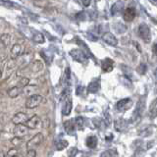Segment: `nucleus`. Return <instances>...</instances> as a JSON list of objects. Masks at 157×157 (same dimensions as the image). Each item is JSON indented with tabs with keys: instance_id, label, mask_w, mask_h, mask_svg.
I'll use <instances>...</instances> for the list:
<instances>
[{
	"instance_id": "1",
	"label": "nucleus",
	"mask_w": 157,
	"mask_h": 157,
	"mask_svg": "<svg viewBox=\"0 0 157 157\" xmlns=\"http://www.w3.org/2000/svg\"><path fill=\"white\" fill-rule=\"evenodd\" d=\"M144 108H145V100H144V97H141L139 100V102L136 103L135 112H134V114H132V122L137 123V122L140 121L142 113H144Z\"/></svg>"
},
{
	"instance_id": "2",
	"label": "nucleus",
	"mask_w": 157,
	"mask_h": 157,
	"mask_svg": "<svg viewBox=\"0 0 157 157\" xmlns=\"http://www.w3.org/2000/svg\"><path fill=\"white\" fill-rule=\"evenodd\" d=\"M44 101L43 97L40 94H33L28 97L26 100V107L29 109H33L37 106H39Z\"/></svg>"
},
{
	"instance_id": "3",
	"label": "nucleus",
	"mask_w": 157,
	"mask_h": 157,
	"mask_svg": "<svg viewBox=\"0 0 157 157\" xmlns=\"http://www.w3.org/2000/svg\"><path fill=\"white\" fill-rule=\"evenodd\" d=\"M139 34L140 38L144 40L145 43H149L151 41V32L149 27L147 26L145 23H142L139 27Z\"/></svg>"
},
{
	"instance_id": "4",
	"label": "nucleus",
	"mask_w": 157,
	"mask_h": 157,
	"mask_svg": "<svg viewBox=\"0 0 157 157\" xmlns=\"http://www.w3.org/2000/svg\"><path fill=\"white\" fill-rule=\"evenodd\" d=\"M70 55L75 61L82 63V64H86L88 61V58L86 56V54L83 52L81 49H73L70 51Z\"/></svg>"
},
{
	"instance_id": "5",
	"label": "nucleus",
	"mask_w": 157,
	"mask_h": 157,
	"mask_svg": "<svg viewBox=\"0 0 157 157\" xmlns=\"http://www.w3.org/2000/svg\"><path fill=\"white\" fill-rule=\"evenodd\" d=\"M44 140V136L41 132L34 135L31 140L27 142V148L28 149H34L40 145Z\"/></svg>"
},
{
	"instance_id": "6",
	"label": "nucleus",
	"mask_w": 157,
	"mask_h": 157,
	"mask_svg": "<svg viewBox=\"0 0 157 157\" xmlns=\"http://www.w3.org/2000/svg\"><path fill=\"white\" fill-rule=\"evenodd\" d=\"M132 106V101L131 98H124V99H121L116 103V109L120 112H125L129 110Z\"/></svg>"
},
{
	"instance_id": "7",
	"label": "nucleus",
	"mask_w": 157,
	"mask_h": 157,
	"mask_svg": "<svg viewBox=\"0 0 157 157\" xmlns=\"http://www.w3.org/2000/svg\"><path fill=\"white\" fill-rule=\"evenodd\" d=\"M26 125L29 129H31V130H36L37 129V128L41 125V119L39 118V116L37 115H33V117H31L27 121Z\"/></svg>"
},
{
	"instance_id": "8",
	"label": "nucleus",
	"mask_w": 157,
	"mask_h": 157,
	"mask_svg": "<svg viewBox=\"0 0 157 157\" xmlns=\"http://www.w3.org/2000/svg\"><path fill=\"white\" fill-rule=\"evenodd\" d=\"M29 120V117L26 113L24 112H18L16 115H14L12 118V122L15 125H25Z\"/></svg>"
},
{
	"instance_id": "9",
	"label": "nucleus",
	"mask_w": 157,
	"mask_h": 157,
	"mask_svg": "<svg viewBox=\"0 0 157 157\" xmlns=\"http://www.w3.org/2000/svg\"><path fill=\"white\" fill-rule=\"evenodd\" d=\"M76 124H75V120H67L64 122V130L67 132L69 136H75L76 134Z\"/></svg>"
},
{
	"instance_id": "10",
	"label": "nucleus",
	"mask_w": 157,
	"mask_h": 157,
	"mask_svg": "<svg viewBox=\"0 0 157 157\" xmlns=\"http://www.w3.org/2000/svg\"><path fill=\"white\" fill-rule=\"evenodd\" d=\"M23 53H24V47L20 43H16L12 46L11 51H10V55H11V59L16 60L17 58L22 56Z\"/></svg>"
},
{
	"instance_id": "11",
	"label": "nucleus",
	"mask_w": 157,
	"mask_h": 157,
	"mask_svg": "<svg viewBox=\"0 0 157 157\" xmlns=\"http://www.w3.org/2000/svg\"><path fill=\"white\" fill-rule=\"evenodd\" d=\"M29 129L26 125H16V127H15V129H14V135L15 136L23 139L24 136L29 135Z\"/></svg>"
},
{
	"instance_id": "12",
	"label": "nucleus",
	"mask_w": 157,
	"mask_h": 157,
	"mask_svg": "<svg viewBox=\"0 0 157 157\" xmlns=\"http://www.w3.org/2000/svg\"><path fill=\"white\" fill-rule=\"evenodd\" d=\"M102 38H103V40H104V42H106L107 44H109L111 46H116L118 44V39L116 38V36L109 32H107L103 34Z\"/></svg>"
},
{
	"instance_id": "13",
	"label": "nucleus",
	"mask_w": 157,
	"mask_h": 157,
	"mask_svg": "<svg viewBox=\"0 0 157 157\" xmlns=\"http://www.w3.org/2000/svg\"><path fill=\"white\" fill-rule=\"evenodd\" d=\"M128 126H129V122H128L126 119H123V118H121V119H117L114 122V127L117 132H124L128 128Z\"/></svg>"
},
{
	"instance_id": "14",
	"label": "nucleus",
	"mask_w": 157,
	"mask_h": 157,
	"mask_svg": "<svg viewBox=\"0 0 157 157\" xmlns=\"http://www.w3.org/2000/svg\"><path fill=\"white\" fill-rule=\"evenodd\" d=\"M101 67H102L103 72L109 73L113 70V68H114V61L110 58H105L101 63Z\"/></svg>"
},
{
	"instance_id": "15",
	"label": "nucleus",
	"mask_w": 157,
	"mask_h": 157,
	"mask_svg": "<svg viewBox=\"0 0 157 157\" xmlns=\"http://www.w3.org/2000/svg\"><path fill=\"white\" fill-rule=\"evenodd\" d=\"M29 71L32 73H38L43 69V64L39 60H34L32 63H29Z\"/></svg>"
},
{
	"instance_id": "16",
	"label": "nucleus",
	"mask_w": 157,
	"mask_h": 157,
	"mask_svg": "<svg viewBox=\"0 0 157 157\" xmlns=\"http://www.w3.org/2000/svg\"><path fill=\"white\" fill-rule=\"evenodd\" d=\"M123 17H124V20L126 22H132L136 17V10L134 8H132V7L127 8L124 11Z\"/></svg>"
},
{
	"instance_id": "17",
	"label": "nucleus",
	"mask_w": 157,
	"mask_h": 157,
	"mask_svg": "<svg viewBox=\"0 0 157 157\" xmlns=\"http://www.w3.org/2000/svg\"><path fill=\"white\" fill-rule=\"evenodd\" d=\"M23 90H24V88L19 87L18 86H15L11 88H9L7 93H8V96L10 98H16V97L20 96V94H22Z\"/></svg>"
},
{
	"instance_id": "18",
	"label": "nucleus",
	"mask_w": 157,
	"mask_h": 157,
	"mask_svg": "<svg viewBox=\"0 0 157 157\" xmlns=\"http://www.w3.org/2000/svg\"><path fill=\"white\" fill-rule=\"evenodd\" d=\"M72 108H73V102L70 98H68V99L65 101L63 105V108H62V114L64 116H68L71 114L72 112Z\"/></svg>"
},
{
	"instance_id": "19",
	"label": "nucleus",
	"mask_w": 157,
	"mask_h": 157,
	"mask_svg": "<svg viewBox=\"0 0 157 157\" xmlns=\"http://www.w3.org/2000/svg\"><path fill=\"white\" fill-rule=\"evenodd\" d=\"M100 88V82L98 80H94L90 82L87 86V91L90 93H96Z\"/></svg>"
},
{
	"instance_id": "20",
	"label": "nucleus",
	"mask_w": 157,
	"mask_h": 157,
	"mask_svg": "<svg viewBox=\"0 0 157 157\" xmlns=\"http://www.w3.org/2000/svg\"><path fill=\"white\" fill-rule=\"evenodd\" d=\"M0 43L2 44L4 48H7L10 45V43H11V36L9 33H3L0 36Z\"/></svg>"
},
{
	"instance_id": "21",
	"label": "nucleus",
	"mask_w": 157,
	"mask_h": 157,
	"mask_svg": "<svg viewBox=\"0 0 157 157\" xmlns=\"http://www.w3.org/2000/svg\"><path fill=\"white\" fill-rule=\"evenodd\" d=\"M149 115L151 119H154L157 117V98L151 102V104L149 106Z\"/></svg>"
},
{
	"instance_id": "22",
	"label": "nucleus",
	"mask_w": 157,
	"mask_h": 157,
	"mask_svg": "<svg viewBox=\"0 0 157 157\" xmlns=\"http://www.w3.org/2000/svg\"><path fill=\"white\" fill-rule=\"evenodd\" d=\"M86 144L88 148H91V149L95 148L97 145V137L95 136H90L86 139Z\"/></svg>"
},
{
	"instance_id": "23",
	"label": "nucleus",
	"mask_w": 157,
	"mask_h": 157,
	"mask_svg": "<svg viewBox=\"0 0 157 157\" xmlns=\"http://www.w3.org/2000/svg\"><path fill=\"white\" fill-rule=\"evenodd\" d=\"M123 6H124V5H123V3H120V2L115 3V4L112 6V8H111V14H112V15H117V14H119V13L122 11Z\"/></svg>"
},
{
	"instance_id": "24",
	"label": "nucleus",
	"mask_w": 157,
	"mask_h": 157,
	"mask_svg": "<svg viewBox=\"0 0 157 157\" xmlns=\"http://www.w3.org/2000/svg\"><path fill=\"white\" fill-rule=\"evenodd\" d=\"M75 124H76L77 129H78V130L82 129V128L85 127V124H86L85 118L82 117V116L76 117V118H75Z\"/></svg>"
},
{
	"instance_id": "25",
	"label": "nucleus",
	"mask_w": 157,
	"mask_h": 157,
	"mask_svg": "<svg viewBox=\"0 0 157 157\" xmlns=\"http://www.w3.org/2000/svg\"><path fill=\"white\" fill-rule=\"evenodd\" d=\"M68 141L65 140H59L55 142V146H56V149L57 150H63L65 149L66 147L68 146Z\"/></svg>"
},
{
	"instance_id": "26",
	"label": "nucleus",
	"mask_w": 157,
	"mask_h": 157,
	"mask_svg": "<svg viewBox=\"0 0 157 157\" xmlns=\"http://www.w3.org/2000/svg\"><path fill=\"white\" fill-rule=\"evenodd\" d=\"M100 157H118V152L115 149H108L100 154Z\"/></svg>"
},
{
	"instance_id": "27",
	"label": "nucleus",
	"mask_w": 157,
	"mask_h": 157,
	"mask_svg": "<svg viewBox=\"0 0 157 157\" xmlns=\"http://www.w3.org/2000/svg\"><path fill=\"white\" fill-rule=\"evenodd\" d=\"M29 78L27 77H22V78H19V81H18V86L19 87H21V88H25L26 86H29Z\"/></svg>"
},
{
	"instance_id": "28",
	"label": "nucleus",
	"mask_w": 157,
	"mask_h": 157,
	"mask_svg": "<svg viewBox=\"0 0 157 157\" xmlns=\"http://www.w3.org/2000/svg\"><path fill=\"white\" fill-rule=\"evenodd\" d=\"M33 41L36 42V43H43L44 41H45L43 34L41 33H34L33 36Z\"/></svg>"
},
{
	"instance_id": "29",
	"label": "nucleus",
	"mask_w": 157,
	"mask_h": 157,
	"mask_svg": "<svg viewBox=\"0 0 157 157\" xmlns=\"http://www.w3.org/2000/svg\"><path fill=\"white\" fill-rule=\"evenodd\" d=\"M36 90V86H26L24 88V90H23V92L25 93V94H27V95H29V96H31V95H33L32 93Z\"/></svg>"
},
{
	"instance_id": "30",
	"label": "nucleus",
	"mask_w": 157,
	"mask_h": 157,
	"mask_svg": "<svg viewBox=\"0 0 157 157\" xmlns=\"http://www.w3.org/2000/svg\"><path fill=\"white\" fill-rule=\"evenodd\" d=\"M23 142V139H21V137H18V136H15L13 137V139L11 140V144L15 146H19L20 144H21Z\"/></svg>"
},
{
	"instance_id": "31",
	"label": "nucleus",
	"mask_w": 157,
	"mask_h": 157,
	"mask_svg": "<svg viewBox=\"0 0 157 157\" xmlns=\"http://www.w3.org/2000/svg\"><path fill=\"white\" fill-rule=\"evenodd\" d=\"M136 71L139 72V73L140 74V75H144L145 72H146V66H145V64L141 63L139 67H137Z\"/></svg>"
},
{
	"instance_id": "32",
	"label": "nucleus",
	"mask_w": 157,
	"mask_h": 157,
	"mask_svg": "<svg viewBox=\"0 0 157 157\" xmlns=\"http://www.w3.org/2000/svg\"><path fill=\"white\" fill-rule=\"evenodd\" d=\"M18 156V149L17 148H11L7 152V157H16Z\"/></svg>"
},
{
	"instance_id": "33",
	"label": "nucleus",
	"mask_w": 157,
	"mask_h": 157,
	"mask_svg": "<svg viewBox=\"0 0 157 157\" xmlns=\"http://www.w3.org/2000/svg\"><path fill=\"white\" fill-rule=\"evenodd\" d=\"M78 149L76 147H72V148L69 149L68 151V157H76V155L78 154Z\"/></svg>"
},
{
	"instance_id": "34",
	"label": "nucleus",
	"mask_w": 157,
	"mask_h": 157,
	"mask_svg": "<svg viewBox=\"0 0 157 157\" xmlns=\"http://www.w3.org/2000/svg\"><path fill=\"white\" fill-rule=\"evenodd\" d=\"M25 157H36V149H28Z\"/></svg>"
},
{
	"instance_id": "35",
	"label": "nucleus",
	"mask_w": 157,
	"mask_h": 157,
	"mask_svg": "<svg viewBox=\"0 0 157 157\" xmlns=\"http://www.w3.org/2000/svg\"><path fill=\"white\" fill-rule=\"evenodd\" d=\"M145 154V151L141 148H137L136 151H135V154H134V157H144Z\"/></svg>"
},
{
	"instance_id": "36",
	"label": "nucleus",
	"mask_w": 157,
	"mask_h": 157,
	"mask_svg": "<svg viewBox=\"0 0 157 157\" xmlns=\"http://www.w3.org/2000/svg\"><path fill=\"white\" fill-rule=\"evenodd\" d=\"M92 121H93V124H94L95 127H100V124L102 123V120H100L99 118H94Z\"/></svg>"
},
{
	"instance_id": "37",
	"label": "nucleus",
	"mask_w": 157,
	"mask_h": 157,
	"mask_svg": "<svg viewBox=\"0 0 157 157\" xmlns=\"http://www.w3.org/2000/svg\"><path fill=\"white\" fill-rule=\"evenodd\" d=\"M82 4H83V6L85 7H88L90 5V0H82Z\"/></svg>"
},
{
	"instance_id": "38",
	"label": "nucleus",
	"mask_w": 157,
	"mask_h": 157,
	"mask_svg": "<svg viewBox=\"0 0 157 157\" xmlns=\"http://www.w3.org/2000/svg\"><path fill=\"white\" fill-rule=\"evenodd\" d=\"M152 49H153V53H154V55L157 57V44H156V43L153 45V48H152Z\"/></svg>"
},
{
	"instance_id": "39",
	"label": "nucleus",
	"mask_w": 157,
	"mask_h": 157,
	"mask_svg": "<svg viewBox=\"0 0 157 157\" xmlns=\"http://www.w3.org/2000/svg\"><path fill=\"white\" fill-rule=\"evenodd\" d=\"M149 2H150L151 4L155 5V6H157V0H149Z\"/></svg>"
},
{
	"instance_id": "40",
	"label": "nucleus",
	"mask_w": 157,
	"mask_h": 157,
	"mask_svg": "<svg viewBox=\"0 0 157 157\" xmlns=\"http://www.w3.org/2000/svg\"><path fill=\"white\" fill-rule=\"evenodd\" d=\"M1 77H2V69L0 68V78H1Z\"/></svg>"
},
{
	"instance_id": "41",
	"label": "nucleus",
	"mask_w": 157,
	"mask_h": 157,
	"mask_svg": "<svg viewBox=\"0 0 157 157\" xmlns=\"http://www.w3.org/2000/svg\"><path fill=\"white\" fill-rule=\"evenodd\" d=\"M0 157H4V154L2 153V152H0Z\"/></svg>"
},
{
	"instance_id": "42",
	"label": "nucleus",
	"mask_w": 157,
	"mask_h": 157,
	"mask_svg": "<svg viewBox=\"0 0 157 157\" xmlns=\"http://www.w3.org/2000/svg\"><path fill=\"white\" fill-rule=\"evenodd\" d=\"M16 157H21V156H19V155H18V156H16Z\"/></svg>"
}]
</instances>
